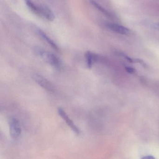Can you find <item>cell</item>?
Listing matches in <instances>:
<instances>
[{"label": "cell", "mask_w": 159, "mask_h": 159, "mask_svg": "<svg viewBox=\"0 0 159 159\" xmlns=\"http://www.w3.org/2000/svg\"><path fill=\"white\" fill-rule=\"evenodd\" d=\"M40 56L48 64L57 69L61 68V63L60 60L54 54L43 51H39L38 52Z\"/></svg>", "instance_id": "1"}, {"label": "cell", "mask_w": 159, "mask_h": 159, "mask_svg": "<svg viewBox=\"0 0 159 159\" xmlns=\"http://www.w3.org/2000/svg\"><path fill=\"white\" fill-rule=\"evenodd\" d=\"M32 78L39 85L48 92L52 93L55 91V88L52 84L42 75L36 73L32 75Z\"/></svg>", "instance_id": "2"}, {"label": "cell", "mask_w": 159, "mask_h": 159, "mask_svg": "<svg viewBox=\"0 0 159 159\" xmlns=\"http://www.w3.org/2000/svg\"><path fill=\"white\" fill-rule=\"evenodd\" d=\"M10 134L12 139L16 140L18 139L21 134V125L17 119L15 118H11L9 120Z\"/></svg>", "instance_id": "3"}, {"label": "cell", "mask_w": 159, "mask_h": 159, "mask_svg": "<svg viewBox=\"0 0 159 159\" xmlns=\"http://www.w3.org/2000/svg\"><path fill=\"white\" fill-rule=\"evenodd\" d=\"M58 114L59 116L66 121V123L71 128V130L77 135H80V130L78 128V126L73 122V121L69 117L66 111L62 108H58L57 110Z\"/></svg>", "instance_id": "4"}, {"label": "cell", "mask_w": 159, "mask_h": 159, "mask_svg": "<svg viewBox=\"0 0 159 159\" xmlns=\"http://www.w3.org/2000/svg\"><path fill=\"white\" fill-rule=\"evenodd\" d=\"M107 27L111 30L122 35H129L131 33V30L125 27L115 24L108 23L106 25Z\"/></svg>", "instance_id": "5"}, {"label": "cell", "mask_w": 159, "mask_h": 159, "mask_svg": "<svg viewBox=\"0 0 159 159\" xmlns=\"http://www.w3.org/2000/svg\"><path fill=\"white\" fill-rule=\"evenodd\" d=\"M40 14L44 16L46 19L50 21H53L55 19V16L53 12L45 5L40 7Z\"/></svg>", "instance_id": "6"}, {"label": "cell", "mask_w": 159, "mask_h": 159, "mask_svg": "<svg viewBox=\"0 0 159 159\" xmlns=\"http://www.w3.org/2000/svg\"><path fill=\"white\" fill-rule=\"evenodd\" d=\"M39 35L41 36V37H42V39H43L44 41H46V42H47L52 48H53L54 50H56V51H58V50H59V48H58V46L49 37H48V36H47L45 33H44L43 31H42L41 30H39Z\"/></svg>", "instance_id": "7"}, {"label": "cell", "mask_w": 159, "mask_h": 159, "mask_svg": "<svg viewBox=\"0 0 159 159\" xmlns=\"http://www.w3.org/2000/svg\"><path fill=\"white\" fill-rule=\"evenodd\" d=\"M96 57L94 54L90 52H87L85 53V59H86V66L88 69H91L93 66L94 62L95 61Z\"/></svg>", "instance_id": "8"}, {"label": "cell", "mask_w": 159, "mask_h": 159, "mask_svg": "<svg viewBox=\"0 0 159 159\" xmlns=\"http://www.w3.org/2000/svg\"><path fill=\"white\" fill-rule=\"evenodd\" d=\"M25 2L27 6L33 12L36 14L41 15L40 8V7H37L34 3H33L31 0H25Z\"/></svg>", "instance_id": "9"}, {"label": "cell", "mask_w": 159, "mask_h": 159, "mask_svg": "<svg viewBox=\"0 0 159 159\" xmlns=\"http://www.w3.org/2000/svg\"><path fill=\"white\" fill-rule=\"evenodd\" d=\"M90 1L91 4H92L94 7H95L97 9H98V11H100L103 14L105 15L106 16H108V17L111 16L110 14L109 13V12L108 11H107L106 9H105V8L100 6L94 0H90Z\"/></svg>", "instance_id": "10"}, {"label": "cell", "mask_w": 159, "mask_h": 159, "mask_svg": "<svg viewBox=\"0 0 159 159\" xmlns=\"http://www.w3.org/2000/svg\"><path fill=\"white\" fill-rule=\"evenodd\" d=\"M125 68V70H126V71L128 72V73H134L135 72V70L134 69L130 67H126Z\"/></svg>", "instance_id": "11"}, {"label": "cell", "mask_w": 159, "mask_h": 159, "mask_svg": "<svg viewBox=\"0 0 159 159\" xmlns=\"http://www.w3.org/2000/svg\"><path fill=\"white\" fill-rule=\"evenodd\" d=\"M153 28H154L155 29L159 30V23L154 24V25H153Z\"/></svg>", "instance_id": "12"}, {"label": "cell", "mask_w": 159, "mask_h": 159, "mask_svg": "<svg viewBox=\"0 0 159 159\" xmlns=\"http://www.w3.org/2000/svg\"><path fill=\"white\" fill-rule=\"evenodd\" d=\"M144 159H154V157H153V156H151V155H149L148 156H146V157H144L143 158Z\"/></svg>", "instance_id": "13"}]
</instances>
